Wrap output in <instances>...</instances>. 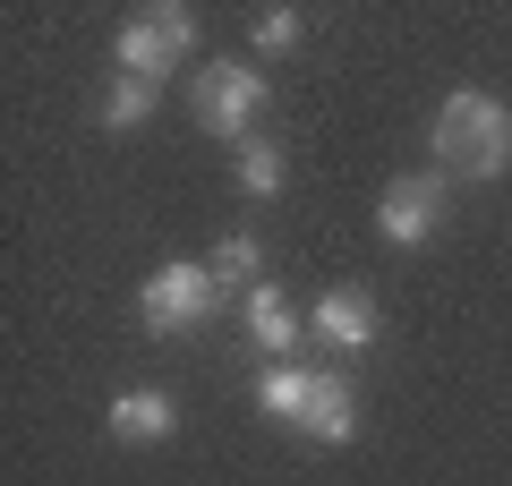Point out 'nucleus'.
I'll list each match as a JSON object with an SVG mask.
<instances>
[{
  "label": "nucleus",
  "mask_w": 512,
  "mask_h": 486,
  "mask_svg": "<svg viewBox=\"0 0 512 486\" xmlns=\"http://www.w3.org/2000/svg\"><path fill=\"white\" fill-rule=\"evenodd\" d=\"M197 52V9H180V0H163V9H137V18L120 26V43H111V60H120V77H146V86H163L180 60Z\"/></svg>",
  "instance_id": "nucleus-2"
},
{
  "label": "nucleus",
  "mask_w": 512,
  "mask_h": 486,
  "mask_svg": "<svg viewBox=\"0 0 512 486\" xmlns=\"http://www.w3.org/2000/svg\"><path fill=\"white\" fill-rule=\"evenodd\" d=\"M214 299H222L214 265L180 256V265H163L146 290H137V316H146V333H197V324L214 316Z\"/></svg>",
  "instance_id": "nucleus-3"
},
{
  "label": "nucleus",
  "mask_w": 512,
  "mask_h": 486,
  "mask_svg": "<svg viewBox=\"0 0 512 486\" xmlns=\"http://www.w3.org/2000/svg\"><path fill=\"white\" fill-rule=\"evenodd\" d=\"M299 35H308L299 9H256V52H299Z\"/></svg>",
  "instance_id": "nucleus-14"
},
{
  "label": "nucleus",
  "mask_w": 512,
  "mask_h": 486,
  "mask_svg": "<svg viewBox=\"0 0 512 486\" xmlns=\"http://www.w3.org/2000/svg\"><path fill=\"white\" fill-rule=\"evenodd\" d=\"M171 427H180L171 393H154V384H128V393H111V435H120V444H163Z\"/></svg>",
  "instance_id": "nucleus-8"
},
{
  "label": "nucleus",
  "mask_w": 512,
  "mask_h": 486,
  "mask_svg": "<svg viewBox=\"0 0 512 486\" xmlns=\"http://www.w3.org/2000/svg\"><path fill=\"white\" fill-rule=\"evenodd\" d=\"M308 393H316V367L282 359V367H265V384H256V410H265V418H282V427H299Z\"/></svg>",
  "instance_id": "nucleus-10"
},
{
  "label": "nucleus",
  "mask_w": 512,
  "mask_h": 486,
  "mask_svg": "<svg viewBox=\"0 0 512 486\" xmlns=\"http://www.w3.org/2000/svg\"><path fill=\"white\" fill-rule=\"evenodd\" d=\"M248 342L265 350V359H274V367H282V359H291L299 342H308V316H299V307L282 299L274 282H256V290H248Z\"/></svg>",
  "instance_id": "nucleus-6"
},
{
  "label": "nucleus",
  "mask_w": 512,
  "mask_h": 486,
  "mask_svg": "<svg viewBox=\"0 0 512 486\" xmlns=\"http://www.w3.org/2000/svg\"><path fill=\"white\" fill-rule=\"evenodd\" d=\"M308 333L316 342H333V350H367L376 342V299H367V290H325V299H316V316H308Z\"/></svg>",
  "instance_id": "nucleus-7"
},
{
  "label": "nucleus",
  "mask_w": 512,
  "mask_h": 486,
  "mask_svg": "<svg viewBox=\"0 0 512 486\" xmlns=\"http://www.w3.org/2000/svg\"><path fill=\"white\" fill-rule=\"evenodd\" d=\"M299 435H316V444H350V435H359V393L316 367V393H308V410H299Z\"/></svg>",
  "instance_id": "nucleus-9"
},
{
  "label": "nucleus",
  "mask_w": 512,
  "mask_h": 486,
  "mask_svg": "<svg viewBox=\"0 0 512 486\" xmlns=\"http://www.w3.org/2000/svg\"><path fill=\"white\" fill-rule=\"evenodd\" d=\"M427 145H436L444 180H504L512 171V111L478 86H453L427 120Z\"/></svg>",
  "instance_id": "nucleus-1"
},
{
  "label": "nucleus",
  "mask_w": 512,
  "mask_h": 486,
  "mask_svg": "<svg viewBox=\"0 0 512 486\" xmlns=\"http://www.w3.org/2000/svg\"><path fill=\"white\" fill-rule=\"evenodd\" d=\"M239 188H248V197H274V188H282V145L274 137L239 145Z\"/></svg>",
  "instance_id": "nucleus-13"
},
{
  "label": "nucleus",
  "mask_w": 512,
  "mask_h": 486,
  "mask_svg": "<svg viewBox=\"0 0 512 486\" xmlns=\"http://www.w3.org/2000/svg\"><path fill=\"white\" fill-rule=\"evenodd\" d=\"M256 111H265V77H256L248 60H205L197 69V128L205 137H239L248 145Z\"/></svg>",
  "instance_id": "nucleus-4"
},
{
  "label": "nucleus",
  "mask_w": 512,
  "mask_h": 486,
  "mask_svg": "<svg viewBox=\"0 0 512 486\" xmlns=\"http://www.w3.org/2000/svg\"><path fill=\"white\" fill-rule=\"evenodd\" d=\"M256 265H265L256 231H222V248H214V282H222V290H231V282H248V290H256Z\"/></svg>",
  "instance_id": "nucleus-12"
},
{
  "label": "nucleus",
  "mask_w": 512,
  "mask_h": 486,
  "mask_svg": "<svg viewBox=\"0 0 512 486\" xmlns=\"http://www.w3.org/2000/svg\"><path fill=\"white\" fill-rule=\"evenodd\" d=\"M436 222H444V180H436V171H402V180L376 197V231L393 239V248L436 239Z\"/></svg>",
  "instance_id": "nucleus-5"
},
{
  "label": "nucleus",
  "mask_w": 512,
  "mask_h": 486,
  "mask_svg": "<svg viewBox=\"0 0 512 486\" xmlns=\"http://www.w3.org/2000/svg\"><path fill=\"white\" fill-rule=\"evenodd\" d=\"M154 94H163V86H146V77H111L103 128H146V120H154Z\"/></svg>",
  "instance_id": "nucleus-11"
}]
</instances>
